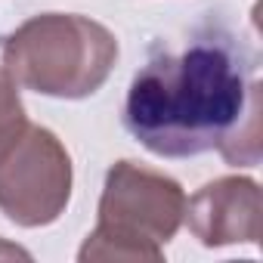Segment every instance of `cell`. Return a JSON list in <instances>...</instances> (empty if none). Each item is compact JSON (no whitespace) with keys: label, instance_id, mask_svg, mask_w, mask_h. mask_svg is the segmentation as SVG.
Listing matches in <instances>:
<instances>
[{"label":"cell","instance_id":"cell-6","mask_svg":"<svg viewBox=\"0 0 263 263\" xmlns=\"http://www.w3.org/2000/svg\"><path fill=\"white\" fill-rule=\"evenodd\" d=\"M19 84L10 78V71L0 65V155H4L19 137L22 130L28 127V118H25V105L19 99Z\"/></svg>","mask_w":263,"mask_h":263},{"label":"cell","instance_id":"cell-2","mask_svg":"<svg viewBox=\"0 0 263 263\" xmlns=\"http://www.w3.org/2000/svg\"><path fill=\"white\" fill-rule=\"evenodd\" d=\"M0 56L19 87L56 99H84L108 81L118 41L87 16L44 13L7 34Z\"/></svg>","mask_w":263,"mask_h":263},{"label":"cell","instance_id":"cell-5","mask_svg":"<svg viewBox=\"0 0 263 263\" xmlns=\"http://www.w3.org/2000/svg\"><path fill=\"white\" fill-rule=\"evenodd\" d=\"M183 220L204 248L257 245L260 189L251 177H220L186 198Z\"/></svg>","mask_w":263,"mask_h":263},{"label":"cell","instance_id":"cell-3","mask_svg":"<svg viewBox=\"0 0 263 263\" xmlns=\"http://www.w3.org/2000/svg\"><path fill=\"white\" fill-rule=\"evenodd\" d=\"M183 186L146 164L118 161L105 174L99 223L87 235L78 260H149L164 257V245L183 226Z\"/></svg>","mask_w":263,"mask_h":263},{"label":"cell","instance_id":"cell-1","mask_svg":"<svg viewBox=\"0 0 263 263\" xmlns=\"http://www.w3.org/2000/svg\"><path fill=\"white\" fill-rule=\"evenodd\" d=\"M124 127L161 158L217 149L226 164L260 161V81L232 37L198 34L180 53H155L134 78Z\"/></svg>","mask_w":263,"mask_h":263},{"label":"cell","instance_id":"cell-4","mask_svg":"<svg viewBox=\"0 0 263 263\" xmlns=\"http://www.w3.org/2000/svg\"><path fill=\"white\" fill-rule=\"evenodd\" d=\"M71 198V158L59 137L28 124L0 155V211L16 226L37 229L62 217Z\"/></svg>","mask_w":263,"mask_h":263}]
</instances>
